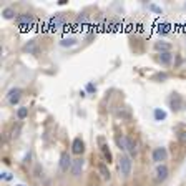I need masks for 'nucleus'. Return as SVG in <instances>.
I'll return each instance as SVG.
<instances>
[{
	"instance_id": "f257e3e1",
	"label": "nucleus",
	"mask_w": 186,
	"mask_h": 186,
	"mask_svg": "<svg viewBox=\"0 0 186 186\" xmlns=\"http://www.w3.org/2000/svg\"><path fill=\"white\" fill-rule=\"evenodd\" d=\"M131 166H133V163H131V158L126 155H120V160H118V171L121 176H130V173H131Z\"/></svg>"
},
{
	"instance_id": "f03ea898",
	"label": "nucleus",
	"mask_w": 186,
	"mask_h": 186,
	"mask_svg": "<svg viewBox=\"0 0 186 186\" xmlns=\"http://www.w3.org/2000/svg\"><path fill=\"white\" fill-rule=\"evenodd\" d=\"M17 23H18V27H20V30H28V28L32 27V23H33V18H32V15L23 13V15L17 17Z\"/></svg>"
},
{
	"instance_id": "7ed1b4c3",
	"label": "nucleus",
	"mask_w": 186,
	"mask_h": 186,
	"mask_svg": "<svg viewBox=\"0 0 186 186\" xmlns=\"http://www.w3.org/2000/svg\"><path fill=\"white\" fill-rule=\"evenodd\" d=\"M97 168H98V173H100V176H101V180H103V181H110L111 175H110V170H108L106 161H105V160L97 161Z\"/></svg>"
},
{
	"instance_id": "20e7f679",
	"label": "nucleus",
	"mask_w": 186,
	"mask_h": 186,
	"mask_svg": "<svg viewBox=\"0 0 186 186\" xmlns=\"http://www.w3.org/2000/svg\"><path fill=\"white\" fill-rule=\"evenodd\" d=\"M98 143H100V148H101V153H103L105 161H106V163L110 165V163L113 161V155H111V151H110L108 145L105 143V138H103V136H100V138H98Z\"/></svg>"
},
{
	"instance_id": "39448f33",
	"label": "nucleus",
	"mask_w": 186,
	"mask_h": 186,
	"mask_svg": "<svg viewBox=\"0 0 186 186\" xmlns=\"http://www.w3.org/2000/svg\"><path fill=\"white\" fill-rule=\"evenodd\" d=\"M22 98V90L20 88H12L10 92L7 93V101L10 105H17Z\"/></svg>"
},
{
	"instance_id": "423d86ee",
	"label": "nucleus",
	"mask_w": 186,
	"mask_h": 186,
	"mask_svg": "<svg viewBox=\"0 0 186 186\" xmlns=\"http://www.w3.org/2000/svg\"><path fill=\"white\" fill-rule=\"evenodd\" d=\"M72 163L73 161L70 160V155H68L67 151H63L62 156H60V170H62L63 173H67L68 170H72Z\"/></svg>"
},
{
	"instance_id": "0eeeda50",
	"label": "nucleus",
	"mask_w": 186,
	"mask_h": 186,
	"mask_svg": "<svg viewBox=\"0 0 186 186\" xmlns=\"http://www.w3.org/2000/svg\"><path fill=\"white\" fill-rule=\"evenodd\" d=\"M166 158H168V151H166V148H156L155 151H153V161L155 163H158V165H161V161H166Z\"/></svg>"
},
{
	"instance_id": "6e6552de",
	"label": "nucleus",
	"mask_w": 186,
	"mask_h": 186,
	"mask_svg": "<svg viewBox=\"0 0 186 186\" xmlns=\"http://www.w3.org/2000/svg\"><path fill=\"white\" fill-rule=\"evenodd\" d=\"M168 173H170V170H168V166L166 165H158L156 166V181L158 183H163V181L168 178Z\"/></svg>"
},
{
	"instance_id": "1a4fd4ad",
	"label": "nucleus",
	"mask_w": 186,
	"mask_h": 186,
	"mask_svg": "<svg viewBox=\"0 0 186 186\" xmlns=\"http://www.w3.org/2000/svg\"><path fill=\"white\" fill-rule=\"evenodd\" d=\"M170 106L173 111H180L181 106H183V100H181V97L178 95V93H173L170 97Z\"/></svg>"
},
{
	"instance_id": "9d476101",
	"label": "nucleus",
	"mask_w": 186,
	"mask_h": 186,
	"mask_svg": "<svg viewBox=\"0 0 186 186\" xmlns=\"http://www.w3.org/2000/svg\"><path fill=\"white\" fill-rule=\"evenodd\" d=\"M83 151H85V143H83V140L78 136V138L73 140V143H72V153L73 155H82Z\"/></svg>"
},
{
	"instance_id": "9b49d317",
	"label": "nucleus",
	"mask_w": 186,
	"mask_h": 186,
	"mask_svg": "<svg viewBox=\"0 0 186 186\" xmlns=\"http://www.w3.org/2000/svg\"><path fill=\"white\" fill-rule=\"evenodd\" d=\"M82 170H83V160L82 158H77V160H73V163H72V175L77 178V176H80L82 175Z\"/></svg>"
},
{
	"instance_id": "f8f14e48",
	"label": "nucleus",
	"mask_w": 186,
	"mask_h": 186,
	"mask_svg": "<svg viewBox=\"0 0 186 186\" xmlns=\"http://www.w3.org/2000/svg\"><path fill=\"white\" fill-rule=\"evenodd\" d=\"M126 151L130 153V158L136 156V143L131 136H126Z\"/></svg>"
},
{
	"instance_id": "ddd939ff",
	"label": "nucleus",
	"mask_w": 186,
	"mask_h": 186,
	"mask_svg": "<svg viewBox=\"0 0 186 186\" xmlns=\"http://www.w3.org/2000/svg\"><path fill=\"white\" fill-rule=\"evenodd\" d=\"M63 22H65V17H63V13H58L57 17H53V18H52V28H53V30H58V28H62Z\"/></svg>"
},
{
	"instance_id": "4468645a",
	"label": "nucleus",
	"mask_w": 186,
	"mask_h": 186,
	"mask_svg": "<svg viewBox=\"0 0 186 186\" xmlns=\"http://www.w3.org/2000/svg\"><path fill=\"white\" fill-rule=\"evenodd\" d=\"M158 60H160L161 65H170L171 60H173V55H171V52H165V53H160L158 55Z\"/></svg>"
},
{
	"instance_id": "2eb2a0df",
	"label": "nucleus",
	"mask_w": 186,
	"mask_h": 186,
	"mask_svg": "<svg viewBox=\"0 0 186 186\" xmlns=\"http://www.w3.org/2000/svg\"><path fill=\"white\" fill-rule=\"evenodd\" d=\"M155 50H158V52H161V53L170 52V50H171V45L163 43V42H156V43H155Z\"/></svg>"
},
{
	"instance_id": "dca6fc26",
	"label": "nucleus",
	"mask_w": 186,
	"mask_h": 186,
	"mask_svg": "<svg viewBox=\"0 0 186 186\" xmlns=\"http://www.w3.org/2000/svg\"><path fill=\"white\" fill-rule=\"evenodd\" d=\"M116 145H118L120 150H126V136L121 133L116 135Z\"/></svg>"
},
{
	"instance_id": "f3484780",
	"label": "nucleus",
	"mask_w": 186,
	"mask_h": 186,
	"mask_svg": "<svg viewBox=\"0 0 186 186\" xmlns=\"http://www.w3.org/2000/svg\"><path fill=\"white\" fill-rule=\"evenodd\" d=\"M60 45L62 46H73V45H77V40H75L73 37H65V38L60 40Z\"/></svg>"
},
{
	"instance_id": "a211bd4d",
	"label": "nucleus",
	"mask_w": 186,
	"mask_h": 186,
	"mask_svg": "<svg viewBox=\"0 0 186 186\" xmlns=\"http://www.w3.org/2000/svg\"><path fill=\"white\" fill-rule=\"evenodd\" d=\"M155 120L156 121H163V120H166V111L161 108H155Z\"/></svg>"
},
{
	"instance_id": "6ab92c4d",
	"label": "nucleus",
	"mask_w": 186,
	"mask_h": 186,
	"mask_svg": "<svg viewBox=\"0 0 186 186\" xmlns=\"http://www.w3.org/2000/svg\"><path fill=\"white\" fill-rule=\"evenodd\" d=\"M2 15H4V18L10 20V18H13V17H15V10H13V8H10V7H7V8H4Z\"/></svg>"
},
{
	"instance_id": "aec40b11",
	"label": "nucleus",
	"mask_w": 186,
	"mask_h": 186,
	"mask_svg": "<svg viewBox=\"0 0 186 186\" xmlns=\"http://www.w3.org/2000/svg\"><path fill=\"white\" fill-rule=\"evenodd\" d=\"M35 46H37V43H35V40H32V42H28L25 46H23V50L25 52H28V53H35L37 50H35Z\"/></svg>"
},
{
	"instance_id": "412c9836",
	"label": "nucleus",
	"mask_w": 186,
	"mask_h": 186,
	"mask_svg": "<svg viewBox=\"0 0 186 186\" xmlns=\"http://www.w3.org/2000/svg\"><path fill=\"white\" fill-rule=\"evenodd\" d=\"M90 22V17L87 15V13H80L78 15V18H77V23L78 25H85V23H88Z\"/></svg>"
},
{
	"instance_id": "4be33fe9",
	"label": "nucleus",
	"mask_w": 186,
	"mask_h": 186,
	"mask_svg": "<svg viewBox=\"0 0 186 186\" xmlns=\"http://www.w3.org/2000/svg\"><path fill=\"white\" fill-rule=\"evenodd\" d=\"M27 115H28V110H27L25 106H22V108H18V110H17V116H18L20 120L27 118Z\"/></svg>"
},
{
	"instance_id": "5701e85b",
	"label": "nucleus",
	"mask_w": 186,
	"mask_h": 186,
	"mask_svg": "<svg viewBox=\"0 0 186 186\" xmlns=\"http://www.w3.org/2000/svg\"><path fill=\"white\" fill-rule=\"evenodd\" d=\"M178 141H180L181 145L186 146V131H180L178 133Z\"/></svg>"
},
{
	"instance_id": "b1692460",
	"label": "nucleus",
	"mask_w": 186,
	"mask_h": 186,
	"mask_svg": "<svg viewBox=\"0 0 186 186\" xmlns=\"http://www.w3.org/2000/svg\"><path fill=\"white\" fill-rule=\"evenodd\" d=\"M170 28H171L170 23H161L158 30H160V33H168V32H170Z\"/></svg>"
},
{
	"instance_id": "393cba45",
	"label": "nucleus",
	"mask_w": 186,
	"mask_h": 186,
	"mask_svg": "<svg viewBox=\"0 0 186 186\" xmlns=\"http://www.w3.org/2000/svg\"><path fill=\"white\" fill-rule=\"evenodd\" d=\"M148 8H150V10H153L155 12V13H163V10H161V7H158V5H155V4H150V5H148Z\"/></svg>"
},
{
	"instance_id": "a878e982",
	"label": "nucleus",
	"mask_w": 186,
	"mask_h": 186,
	"mask_svg": "<svg viewBox=\"0 0 186 186\" xmlns=\"http://www.w3.org/2000/svg\"><path fill=\"white\" fill-rule=\"evenodd\" d=\"M87 92H90V93L95 92V85H93V83H88L87 85Z\"/></svg>"
},
{
	"instance_id": "bb28decb",
	"label": "nucleus",
	"mask_w": 186,
	"mask_h": 186,
	"mask_svg": "<svg viewBox=\"0 0 186 186\" xmlns=\"http://www.w3.org/2000/svg\"><path fill=\"white\" fill-rule=\"evenodd\" d=\"M156 80H166V78H168V77H166V73H160V75H156Z\"/></svg>"
},
{
	"instance_id": "cd10ccee",
	"label": "nucleus",
	"mask_w": 186,
	"mask_h": 186,
	"mask_svg": "<svg viewBox=\"0 0 186 186\" xmlns=\"http://www.w3.org/2000/svg\"><path fill=\"white\" fill-rule=\"evenodd\" d=\"M18 131H20V126H17V128L13 130V135H12V138H17V136H18Z\"/></svg>"
},
{
	"instance_id": "c85d7f7f",
	"label": "nucleus",
	"mask_w": 186,
	"mask_h": 186,
	"mask_svg": "<svg viewBox=\"0 0 186 186\" xmlns=\"http://www.w3.org/2000/svg\"><path fill=\"white\" fill-rule=\"evenodd\" d=\"M30 158H32V155H30V153H28V155L25 156V163H28V161H30Z\"/></svg>"
},
{
	"instance_id": "c756f323",
	"label": "nucleus",
	"mask_w": 186,
	"mask_h": 186,
	"mask_svg": "<svg viewBox=\"0 0 186 186\" xmlns=\"http://www.w3.org/2000/svg\"><path fill=\"white\" fill-rule=\"evenodd\" d=\"M18 186H23V185H18Z\"/></svg>"
}]
</instances>
